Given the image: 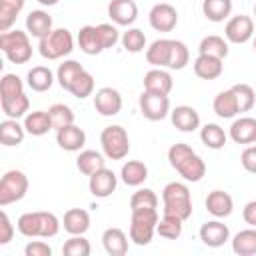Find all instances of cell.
<instances>
[{
    "label": "cell",
    "mask_w": 256,
    "mask_h": 256,
    "mask_svg": "<svg viewBox=\"0 0 256 256\" xmlns=\"http://www.w3.org/2000/svg\"><path fill=\"white\" fill-rule=\"evenodd\" d=\"M240 162H242V168L250 174H256V146H248L244 148L242 156H240Z\"/></svg>",
    "instance_id": "obj_51"
},
{
    "label": "cell",
    "mask_w": 256,
    "mask_h": 256,
    "mask_svg": "<svg viewBox=\"0 0 256 256\" xmlns=\"http://www.w3.org/2000/svg\"><path fill=\"white\" fill-rule=\"evenodd\" d=\"M130 208L132 210H142V208H158V196L150 188H142L132 194L130 198Z\"/></svg>",
    "instance_id": "obj_46"
},
{
    "label": "cell",
    "mask_w": 256,
    "mask_h": 256,
    "mask_svg": "<svg viewBox=\"0 0 256 256\" xmlns=\"http://www.w3.org/2000/svg\"><path fill=\"white\" fill-rule=\"evenodd\" d=\"M200 140H202V144H204L206 148H210V150H220V148L226 146L228 136H226V132H224L222 126H218V124H206V126H202V130H200Z\"/></svg>",
    "instance_id": "obj_37"
},
{
    "label": "cell",
    "mask_w": 256,
    "mask_h": 256,
    "mask_svg": "<svg viewBox=\"0 0 256 256\" xmlns=\"http://www.w3.org/2000/svg\"><path fill=\"white\" fill-rule=\"evenodd\" d=\"M24 134H26V128L22 124H18V120L8 118V120L0 122V142L4 146H18V144H22Z\"/></svg>",
    "instance_id": "obj_28"
},
{
    "label": "cell",
    "mask_w": 256,
    "mask_h": 256,
    "mask_svg": "<svg viewBox=\"0 0 256 256\" xmlns=\"http://www.w3.org/2000/svg\"><path fill=\"white\" fill-rule=\"evenodd\" d=\"M26 80H28V86H30L34 92H48V90L52 88V84H54V74H52V70L46 68V66H34V68L28 72Z\"/></svg>",
    "instance_id": "obj_31"
},
{
    "label": "cell",
    "mask_w": 256,
    "mask_h": 256,
    "mask_svg": "<svg viewBox=\"0 0 256 256\" xmlns=\"http://www.w3.org/2000/svg\"><path fill=\"white\" fill-rule=\"evenodd\" d=\"M158 210L156 208H142V210H132V220H130V240L138 246H148L156 234L158 226Z\"/></svg>",
    "instance_id": "obj_4"
},
{
    "label": "cell",
    "mask_w": 256,
    "mask_h": 256,
    "mask_svg": "<svg viewBox=\"0 0 256 256\" xmlns=\"http://www.w3.org/2000/svg\"><path fill=\"white\" fill-rule=\"evenodd\" d=\"M28 192V178L20 170H8L0 180V206H10L22 200Z\"/></svg>",
    "instance_id": "obj_8"
},
{
    "label": "cell",
    "mask_w": 256,
    "mask_h": 256,
    "mask_svg": "<svg viewBox=\"0 0 256 256\" xmlns=\"http://www.w3.org/2000/svg\"><path fill=\"white\" fill-rule=\"evenodd\" d=\"M254 52H256V38H254Z\"/></svg>",
    "instance_id": "obj_55"
},
{
    "label": "cell",
    "mask_w": 256,
    "mask_h": 256,
    "mask_svg": "<svg viewBox=\"0 0 256 256\" xmlns=\"http://www.w3.org/2000/svg\"><path fill=\"white\" fill-rule=\"evenodd\" d=\"M200 240L208 248H220L230 240V230L220 220H210L200 228Z\"/></svg>",
    "instance_id": "obj_15"
},
{
    "label": "cell",
    "mask_w": 256,
    "mask_h": 256,
    "mask_svg": "<svg viewBox=\"0 0 256 256\" xmlns=\"http://www.w3.org/2000/svg\"><path fill=\"white\" fill-rule=\"evenodd\" d=\"M224 72V64L222 58L216 56H208V54H200L194 60V74L202 80H216L220 78Z\"/></svg>",
    "instance_id": "obj_19"
},
{
    "label": "cell",
    "mask_w": 256,
    "mask_h": 256,
    "mask_svg": "<svg viewBox=\"0 0 256 256\" xmlns=\"http://www.w3.org/2000/svg\"><path fill=\"white\" fill-rule=\"evenodd\" d=\"M232 250L238 256H254L256 254V228L240 230L232 240Z\"/></svg>",
    "instance_id": "obj_34"
},
{
    "label": "cell",
    "mask_w": 256,
    "mask_h": 256,
    "mask_svg": "<svg viewBox=\"0 0 256 256\" xmlns=\"http://www.w3.org/2000/svg\"><path fill=\"white\" fill-rule=\"evenodd\" d=\"M68 92H70L72 96H76L78 100L88 98V96L94 92V76L84 70V72L74 80V84H72V88H70Z\"/></svg>",
    "instance_id": "obj_45"
},
{
    "label": "cell",
    "mask_w": 256,
    "mask_h": 256,
    "mask_svg": "<svg viewBox=\"0 0 256 256\" xmlns=\"http://www.w3.org/2000/svg\"><path fill=\"white\" fill-rule=\"evenodd\" d=\"M56 142L66 152H78L86 144V132L80 126L70 124L62 130H56Z\"/></svg>",
    "instance_id": "obj_16"
},
{
    "label": "cell",
    "mask_w": 256,
    "mask_h": 256,
    "mask_svg": "<svg viewBox=\"0 0 256 256\" xmlns=\"http://www.w3.org/2000/svg\"><path fill=\"white\" fill-rule=\"evenodd\" d=\"M48 114H50V120H52V128L54 130H62V128L74 124V112L66 104H54V106H50L48 108Z\"/></svg>",
    "instance_id": "obj_41"
},
{
    "label": "cell",
    "mask_w": 256,
    "mask_h": 256,
    "mask_svg": "<svg viewBox=\"0 0 256 256\" xmlns=\"http://www.w3.org/2000/svg\"><path fill=\"white\" fill-rule=\"evenodd\" d=\"M198 52L200 54H208V56H216V58H226L228 56V42L222 38V36H206L200 46H198Z\"/></svg>",
    "instance_id": "obj_39"
},
{
    "label": "cell",
    "mask_w": 256,
    "mask_h": 256,
    "mask_svg": "<svg viewBox=\"0 0 256 256\" xmlns=\"http://www.w3.org/2000/svg\"><path fill=\"white\" fill-rule=\"evenodd\" d=\"M230 138L236 144H254L256 142V118L242 116L234 120L230 126Z\"/></svg>",
    "instance_id": "obj_21"
},
{
    "label": "cell",
    "mask_w": 256,
    "mask_h": 256,
    "mask_svg": "<svg viewBox=\"0 0 256 256\" xmlns=\"http://www.w3.org/2000/svg\"><path fill=\"white\" fill-rule=\"evenodd\" d=\"M122 46L126 52H132V54H138L146 48V36L140 28H128L124 34H122Z\"/></svg>",
    "instance_id": "obj_44"
},
{
    "label": "cell",
    "mask_w": 256,
    "mask_h": 256,
    "mask_svg": "<svg viewBox=\"0 0 256 256\" xmlns=\"http://www.w3.org/2000/svg\"><path fill=\"white\" fill-rule=\"evenodd\" d=\"M78 46L84 54L88 56H96L104 50L102 42H100V36H98V28L96 26H84L80 28L78 32Z\"/></svg>",
    "instance_id": "obj_27"
},
{
    "label": "cell",
    "mask_w": 256,
    "mask_h": 256,
    "mask_svg": "<svg viewBox=\"0 0 256 256\" xmlns=\"http://www.w3.org/2000/svg\"><path fill=\"white\" fill-rule=\"evenodd\" d=\"M96 28H98V36H100V42H102L104 50L116 46V42L120 40V32L116 30V26H112V24H98Z\"/></svg>",
    "instance_id": "obj_49"
},
{
    "label": "cell",
    "mask_w": 256,
    "mask_h": 256,
    "mask_svg": "<svg viewBox=\"0 0 256 256\" xmlns=\"http://www.w3.org/2000/svg\"><path fill=\"white\" fill-rule=\"evenodd\" d=\"M172 86H174L172 76L162 68H152L150 72L144 74V90L146 92L168 96L172 92Z\"/></svg>",
    "instance_id": "obj_17"
},
{
    "label": "cell",
    "mask_w": 256,
    "mask_h": 256,
    "mask_svg": "<svg viewBox=\"0 0 256 256\" xmlns=\"http://www.w3.org/2000/svg\"><path fill=\"white\" fill-rule=\"evenodd\" d=\"M202 12L210 22H224L232 14V0H204Z\"/></svg>",
    "instance_id": "obj_35"
},
{
    "label": "cell",
    "mask_w": 256,
    "mask_h": 256,
    "mask_svg": "<svg viewBox=\"0 0 256 256\" xmlns=\"http://www.w3.org/2000/svg\"><path fill=\"white\" fill-rule=\"evenodd\" d=\"M104 250L110 256H124L128 252V238L120 228H108L102 234Z\"/></svg>",
    "instance_id": "obj_25"
},
{
    "label": "cell",
    "mask_w": 256,
    "mask_h": 256,
    "mask_svg": "<svg viewBox=\"0 0 256 256\" xmlns=\"http://www.w3.org/2000/svg\"><path fill=\"white\" fill-rule=\"evenodd\" d=\"M0 106H2V112L8 118L18 120V118H22V116L28 114V110H30V98L22 92V94L12 96V98H2L0 100Z\"/></svg>",
    "instance_id": "obj_32"
},
{
    "label": "cell",
    "mask_w": 256,
    "mask_h": 256,
    "mask_svg": "<svg viewBox=\"0 0 256 256\" xmlns=\"http://www.w3.org/2000/svg\"><path fill=\"white\" fill-rule=\"evenodd\" d=\"M26 0H0V32H8L22 12Z\"/></svg>",
    "instance_id": "obj_36"
},
{
    "label": "cell",
    "mask_w": 256,
    "mask_h": 256,
    "mask_svg": "<svg viewBox=\"0 0 256 256\" xmlns=\"http://www.w3.org/2000/svg\"><path fill=\"white\" fill-rule=\"evenodd\" d=\"M232 92L238 100V110L240 112H250L256 104V92L250 84H234L232 86Z\"/></svg>",
    "instance_id": "obj_43"
},
{
    "label": "cell",
    "mask_w": 256,
    "mask_h": 256,
    "mask_svg": "<svg viewBox=\"0 0 256 256\" xmlns=\"http://www.w3.org/2000/svg\"><path fill=\"white\" fill-rule=\"evenodd\" d=\"M120 176H122V182H124L126 186H140V184H144L146 178H148V168H146V164L140 162V160H128V162L122 166Z\"/></svg>",
    "instance_id": "obj_29"
},
{
    "label": "cell",
    "mask_w": 256,
    "mask_h": 256,
    "mask_svg": "<svg viewBox=\"0 0 256 256\" xmlns=\"http://www.w3.org/2000/svg\"><path fill=\"white\" fill-rule=\"evenodd\" d=\"M182 226H184V220H180L176 216H170V214H164L162 220H158L156 232L166 240H176V238L182 236Z\"/></svg>",
    "instance_id": "obj_40"
},
{
    "label": "cell",
    "mask_w": 256,
    "mask_h": 256,
    "mask_svg": "<svg viewBox=\"0 0 256 256\" xmlns=\"http://www.w3.org/2000/svg\"><path fill=\"white\" fill-rule=\"evenodd\" d=\"M254 16H256V4H254Z\"/></svg>",
    "instance_id": "obj_56"
},
{
    "label": "cell",
    "mask_w": 256,
    "mask_h": 256,
    "mask_svg": "<svg viewBox=\"0 0 256 256\" xmlns=\"http://www.w3.org/2000/svg\"><path fill=\"white\" fill-rule=\"evenodd\" d=\"M224 34H226V40L232 44H246L254 36V20L250 16L238 14L228 20Z\"/></svg>",
    "instance_id": "obj_10"
},
{
    "label": "cell",
    "mask_w": 256,
    "mask_h": 256,
    "mask_svg": "<svg viewBox=\"0 0 256 256\" xmlns=\"http://www.w3.org/2000/svg\"><path fill=\"white\" fill-rule=\"evenodd\" d=\"M76 166H78V170H80L84 176H92L94 172L106 168V160H104V156H102L100 152H96V150H84V152H80V156L76 158Z\"/></svg>",
    "instance_id": "obj_33"
},
{
    "label": "cell",
    "mask_w": 256,
    "mask_h": 256,
    "mask_svg": "<svg viewBox=\"0 0 256 256\" xmlns=\"http://www.w3.org/2000/svg\"><path fill=\"white\" fill-rule=\"evenodd\" d=\"M24 254L26 256H50L52 254V248L46 242H42V240H34V242H30L26 246Z\"/></svg>",
    "instance_id": "obj_52"
},
{
    "label": "cell",
    "mask_w": 256,
    "mask_h": 256,
    "mask_svg": "<svg viewBox=\"0 0 256 256\" xmlns=\"http://www.w3.org/2000/svg\"><path fill=\"white\" fill-rule=\"evenodd\" d=\"M188 62H190V50H188V46L184 42H180V40H172L168 68L170 70H184Z\"/></svg>",
    "instance_id": "obj_42"
},
{
    "label": "cell",
    "mask_w": 256,
    "mask_h": 256,
    "mask_svg": "<svg viewBox=\"0 0 256 256\" xmlns=\"http://www.w3.org/2000/svg\"><path fill=\"white\" fill-rule=\"evenodd\" d=\"M16 226L26 238H54L60 232V220L52 212H26Z\"/></svg>",
    "instance_id": "obj_2"
},
{
    "label": "cell",
    "mask_w": 256,
    "mask_h": 256,
    "mask_svg": "<svg viewBox=\"0 0 256 256\" xmlns=\"http://www.w3.org/2000/svg\"><path fill=\"white\" fill-rule=\"evenodd\" d=\"M64 230L70 234V236H80V234H86L88 228H90V214L82 208H70L66 214H64V222H62Z\"/></svg>",
    "instance_id": "obj_22"
},
{
    "label": "cell",
    "mask_w": 256,
    "mask_h": 256,
    "mask_svg": "<svg viewBox=\"0 0 256 256\" xmlns=\"http://www.w3.org/2000/svg\"><path fill=\"white\" fill-rule=\"evenodd\" d=\"M206 210L214 218H228L232 214V210H234V200L224 190H212L206 196Z\"/></svg>",
    "instance_id": "obj_18"
},
{
    "label": "cell",
    "mask_w": 256,
    "mask_h": 256,
    "mask_svg": "<svg viewBox=\"0 0 256 256\" xmlns=\"http://www.w3.org/2000/svg\"><path fill=\"white\" fill-rule=\"evenodd\" d=\"M24 92V82L20 76L16 74H4L2 82H0V100L2 98H12Z\"/></svg>",
    "instance_id": "obj_47"
},
{
    "label": "cell",
    "mask_w": 256,
    "mask_h": 256,
    "mask_svg": "<svg viewBox=\"0 0 256 256\" xmlns=\"http://www.w3.org/2000/svg\"><path fill=\"white\" fill-rule=\"evenodd\" d=\"M12 236H14V226H12L10 218H8V214L2 210L0 212V246L10 244Z\"/></svg>",
    "instance_id": "obj_50"
},
{
    "label": "cell",
    "mask_w": 256,
    "mask_h": 256,
    "mask_svg": "<svg viewBox=\"0 0 256 256\" xmlns=\"http://www.w3.org/2000/svg\"><path fill=\"white\" fill-rule=\"evenodd\" d=\"M116 186H118V178L108 168H102V170L94 172L90 176V182H88V188H90L92 196H96V198L112 196V192H116Z\"/></svg>",
    "instance_id": "obj_13"
},
{
    "label": "cell",
    "mask_w": 256,
    "mask_h": 256,
    "mask_svg": "<svg viewBox=\"0 0 256 256\" xmlns=\"http://www.w3.org/2000/svg\"><path fill=\"white\" fill-rule=\"evenodd\" d=\"M140 112L146 120L150 122H160L170 114V98L162 94H152V92H142L140 96Z\"/></svg>",
    "instance_id": "obj_9"
},
{
    "label": "cell",
    "mask_w": 256,
    "mask_h": 256,
    "mask_svg": "<svg viewBox=\"0 0 256 256\" xmlns=\"http://www.w3.org/2000/svg\"><path fill=\"white\" fill-rule=\"evenodd\" d=\"M62 252L66 256H90L92 248H90V242L86 238H82V234H80V236H72L70 240H66L62 246Z\"/></svg>",
    "instance_id": "obj_48"
},
{
    "label": "cell",
    "mask_w": 256,
    "mask_h": 256,
    "mask_svg": "<svg viewBox=\"0 0 256 256\" xmlns=\"http://www.w3.org/2000/svg\"><path fill=\"white\" fill-rule=\"evenodd\" d=\"M84 72V66L76 60H64L60 66H58V72H56V80L58 84L64 88V90H70L74 80Z\"/></svg>",
    "instance_id": "obj_38"
},
{
    "label": "cell",
    "mask_w": 256,
    "mask_h": 256,
    "mask_svg": "<svg viewBox=\"0 0 256 256\" xmlns=\"http://www.w3.org/2000/svg\"><path fill=\"white\" fill-rule=\"evenodd\" d=\"M72 50H74V36L66 28L52 30L48 36L40 38V44H38V52L46 60H60L72 54Z\"/></svg>",
    "instance_id": "obj_6"
},
{
    "label": "cell",
    "mask_w": 256,
    "mask_h": 256,
    "mask_svg": "<svg viewBox=\"0 0 256 256\" xmlns=\"http://www.w3.org/2000/svg\"><path fill=\"white\" fill-rule=\"evenodd\" d=\"M212 106H214V112H216L218 118H234L236 114H240V110H238V100H236L232 88L220 92V94L214 98V104H212Z\"/></svg>",
    "instance_id": "obj_30"
},
{
    "label": "cell",
    "mask_w": 256,
    "mask_h": 256,
    "mask_svg": "<svg viewBox=\"0 0 256 256\" xmlns=\"http://www.w3.org/2000/svg\"><path fill=\"white\" fill-rule=\"evenodd\" d=\"M150 26L156 30V32H172L178 24V12L172 4H156L152 10H150Z\"/></svg>",
    "instance_id": "obj_11"
},
{
    "label": "cell",
    "mask_w": 256,
    "mask_h": 256,
    "mask_svg": "<svg viewBox=\"0 0 256 256\" xmlns=\"http://www.w3.org/2000/svg\"><path fill=\"white\" fill-rule=\"evenodd\" d=\"M170 50H172V40H168V38L154 40L146 48V60H148V64H152L154 68H168Z\"/></svg>",
    "instance_id": "obj_24"
},
{
    "label": "cell",
    "mask_w": 256,
    "mask_h": 256,
    "mask_svg": "<svg viewBox=\"0 0 256 256\" xmlns=\"http://www.w3.org/2000/svg\"><path fill=\"white\" fill-rule=\"evenodd\" d=\"M168 162L170 166L186 180V182H200L206 176V164L204 160L184 142L172 144L168 150Z\"/></svg>",
    "instance_id": "obj_1"
},
{
    "label": "cell",
    "mask_w": 256,
    "mask_h": 256,
    "mask_svg": "<svg viewBox=\"0 0 256 256\" xmlns=\"http://www.w3.org/2000/svg\"><path fill=\"white\" fill-rule=\"evenodd\" d=\"M162 200H164V214L176 216L180 220H188L192 216V194L186 184L182 182H170L162 190Z\"/></svg>",
    "instance_id": "obj_3"
},
{
    "label": "cell",
    "mask_w": 256,
    "mask_h": 256,
    "mask_svg": "<svg viewBox=\"0 0 256 256\" xmlns=\"http://www.w3.org/2000/svg\"><path fill=\"white\" fill-rule=\"evenodd\" d=\"M0 48L12 64H26L32 58V44L28 32L8 30L0 34Z\"/></svg>",
    "instance_id": "obj_5"
},
{
    "label": "cell",
    "mask_w": 256,
    "mask_h": 256,
    "mask_svg": "<svg viewBox=\"0 0 256 256\" xmlns=\"http://www.w3.org/2000/svg\"><path fill=\"white\" fill-rule=\"evenodd\" d=\"M26 32L34 38H44L52 32V16L44 10H32L26 18Z\"/></svg>",
    "instance_id": "obj_23"
},
{
    "label": "cell",
    "mask_w": 256,
    "mask_h": 256,
    "mask_svg": "<svg viewBox=\"0 0 256 256\" xmlns=\"http://www.w3.org/2000/svg\"><path fill=\"white\" fill-rule=\"evenodd\" d=\"M94 108L100 116H116L122 110V96L118 90L106 86L100 88L94 96Z\"/></svg>",
    "instance_id": "obj_12"
},
{
    "label": "cell",
    "mask_w": 256,
    "mask_h": 256,
    "mask_svg": "<svg viewBox=\"0 0 256 256\" xmlns=\"http://www.w3.org/2000/svg\"><path fill=\"white\" fill-rule=\"evenodd\" d=\"M100 144L104 150V156L110 160H124L130 152V138L128 132L114 124V126H106L100 134Z\"/></svg>",
    "instance_id": "obj_7"
},
{
    "label": "cell",
    "mask_w": 256,
    "mask_h": 256,
    "mask_svg": "<svg viewBox=\"0 0 256 256\" xmlns=\"http://www.w3.org/2000/svg\"><path fill=\"white\" fill-rule=\"evenodd\" d=\"M24 128L28 134L32 136H44L52 130V120H50V114L44 112V110H34V112H28L26 118H24Z\"/></svg>",
    "instance_id": "obj_26"
},
{
    "label": "cell",
    "mask_w": 256,
    "mask_h": 256,
    "mask_svg": "<svg viewBox=\"0 0 256 256\" xmlns=\"http://www.w3.org/2000/svg\"><path fill=\"white\" fill-rule=\"evenodd\" d=\"M242 218H244V222H246L248 226L256 228V200H252V202H248V204L244 206Z\"/></svg>",
    "instance_id": "obj_53"
},
{
    "label": "cell",
    "mask_w": 256,
    "mask_h": 256,
    "mask_svg": "<svg viewBox=\"0 0 256 256\" xmlns=\"http://www.w3.org/2000/svg\"><path fill=\"white\" fill-rule=\"evenodd\" d=\"M170 118L174 128H178L180 132H194L200 128V114L192 106H176L170 112Z\"/></svg>",
    "instance_id": "obj_20"
},
{
    "label": "cell",
    "mask_w": 256,
    "mask_h": 256,
    "mask_svg": "<svg viewBox=\"0 0 256 256\" xmlns=\"http://www.w3.org/2000/svg\"><path fill=\"white\" fill-rule=\"evenodd\" d=\"M38 2H40L42 6H56L60 0H38Z\"/></svg>",
    "instance_id": "obj_54"
},
{
    "label": "cell",
    "mask_w": 256,
    "mask_h": 256,
    "mask_svg": "<svg viewBox=\"0 0 256 256\" xmlns=\"http://www.w3.org/2000/svg\"><path fill=\"white\" fill-rule=\"evenodd\" d=\"M108 16L118 26H132L138 20V6L134 0H110Z\"/></svg>",
    "instance_id": "obj_14"
}]
</instances>
